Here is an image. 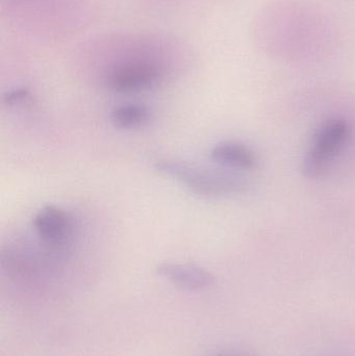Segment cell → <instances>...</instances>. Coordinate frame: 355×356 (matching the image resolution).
I'll return each instance as SVG.
<instances>
[{
    "instance_id": "1",
    "label": "cell",
    "mask_w": 355,
    "mask_h": 356,
    "mask_svg": "<svg viewBox=\"0 0 355 356\" xmlns=\"http://www.w3.org/2000/svg\"><path fill=\"white\" fill-rule=\"evenodd\" d=\"M156 169L176 180L192 193L210 198L237 196L247 192L250 188L248 180L241 175L187 162L163 160L156 163Z\"/></svg>"
},
{
    "instance_id": "2",
    "label": "cell",
    "mask_w": 355,
    "mask_h": 356,
    "mask_svg": "<svg viewBox=\"0 0 355 356\" xmlns=\"http://www.w3.org/2000/svg\"><path fill=\"white\" fill-rule=\"evenodd\" d=\"M352 129L343 118H331L317 129L302 161L304 177L315 179L323 177L352 139Z\"/></svg>"
},
{
    "instance_id": "3",
    "label": "cell",
    "mask_w": 355,
    "mask_h": 356,
    "mask_svg": "<svg viewBox=\"0 0 355 356\" xmlns=\"http://www.w3.org/2000/svg\"><path fill=\"white\" fill-rule=\"evenodd\" d=\"M110 69L108 86L117 92H139L149 89L162 76V68L147 56H129Z\"/></svg>"
},
{
    "instance_id": "4",
    "label": "cell",
    "mask_w": 355,
    "mask_h": 356,
    "mask_svg": "<svg viewBox=\"0 0 355 356\" xmlns=\"http://www.w3.org/2000/svg\"><path fill=\"white\" fill-rule=\"evenodd\" d=\"M33 225L38 236L49 246L66 245L73 234L70 216L53 205H47L40 209L33 218Z\"/></svg>"
},
{
    "instance_id": "5",
    "label": "cell",
    "mask_w": 355,
    "mask_h": 356,
    "mask_svg": "<svg viewBox=\"0 0 355 356\" xmlns=\"http://www.w3.org/2000/svg\"><path fill=\"white\" fill-rule=\"evenodd\" d=\"M156 272L181 290H206L215 284L214 275L210 272L191 264H160Z\"/></svg>"
},
{
    "instance_id": "6",
    "label": "cell",
    "mask_w": 355,
    "mask_h": 356,
    "mask_svg": "<svg viewBox=\"0 0 355 356\" xmlns=\"http://www.w3.org/2000/svg\"><path fill=\"white\" fill-rule=\"evenodd\" d=\"M210 156L217 164L237 170H254L260 163L252 148L237 141H223L216 144L210 152Z\"/></svg>"
},
{
    "instance_id": "7",
    "label": "cell",
    "mask_w": 355,
    "mask_h": 356,
    "mask_svg": "<svg viewBox=\"0 0 355 356\" xmlns=\"http://www.w3.org/2000/svg\"><path fill=\"white\" fill-rule=\"evenodd\" d=\"M151 119V110L145 104H126L116 106L110 121L116 129H133L145 127Z\"/></svg>"
},
{
    "instance_id": "8",
    "label": "cell",
    "mask_w": 355,
    "mask_h": 356,
    "mask_svg": "<svg viewBox=\"0 0 355 356\" xmlns=\"http://www.w3.org/2000/svg\"><path fill=\"white\" fill-rule=\"evenodd\" d=\"M28 97V92L26 90H17V91L10 92L8 95L4 96V102L8 106H15V104H20L23 100Z\"/></svg>"
},
{
    "instance_id": "9",
    "label": "cell",
    "mask_w": 355,
    "mask_h": 356,
    "mask_svg": "<svg viewBox=\"0 0 355 356\" xmlns=\"http://www.w3.org/2000/svg\"><path fill=\"white\" fill-rule=\"evenodd\" d=\"M213 356H250L248 353H243V351H223V353H217Z\"/></svg>"
}]
</instances>
